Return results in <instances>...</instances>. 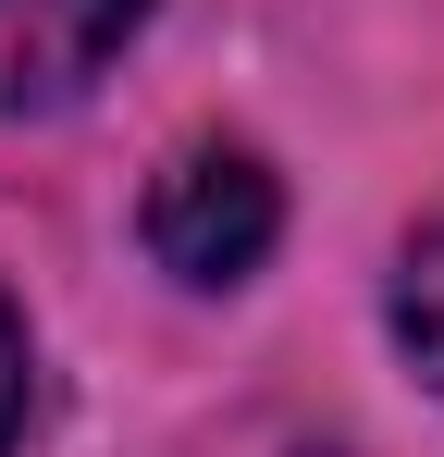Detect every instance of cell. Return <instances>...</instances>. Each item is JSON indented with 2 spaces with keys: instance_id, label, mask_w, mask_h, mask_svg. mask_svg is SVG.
<instances>
[{
  "instance_id": "7a4b0ae2",
  "label": "cell",
  "mask_w": 444,
  "mask_h": 457,
  "mask_svg": "<svg viewBox=\"0 0 444 457\" xmlns=\"http://www.w3.org/2000/svg\"><path fill=\"white\" fill-rule=\"evenodd\" d=\"M136 25L148 0H0V112H62Z\"/></svg>"
},
{
  "instance_id": "277c9868",
  "label": "cell",
  "mask_w": 444,
  "mask_h": 457,
  "mask_svg": "<svg viewBox=\"0 0 444 457\" xmlns=\"http://www.w3.org/2000/svg\"><path fill=\"white\" fill-rule=\"evenodd\" d=\"M25 395H37V359H25V309L0 297V457H12V433H25Z\"/></svg>"
},
{
  "instance_id": "3957f363",
  "label": "cell",
  "mask_w": 444,
  "mask_h": 457,
  "mask_svg": "<svg viewBox=\"0 0 444 457\" xmlns=\"http://www.w3.org/2000/svg\"><path fill=\"white\" fill-rule=\"evenodd\" d=\"M395 346H407V371L444 395V223H420L407 260H395Z\"/></svg>"
},
{
  "instance_id": "6da1fadb",
  "label": "cell",
  "mask_w": 444,
  "mask_h": 457,
  "mask_svg": "<svg viewBox=\"0 0 444 457\" xmlns=\"http://www.w3.org/2000/svg\"><path fill=\"white\" fill-rule=\"evenodd\" d=\"M272 235H284V186L234 137H185L148 173V260L173 285H247L272 260Z\"/></svg>"
}]
</instances>
